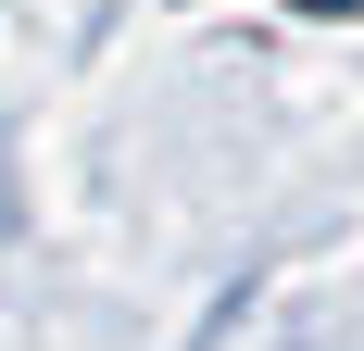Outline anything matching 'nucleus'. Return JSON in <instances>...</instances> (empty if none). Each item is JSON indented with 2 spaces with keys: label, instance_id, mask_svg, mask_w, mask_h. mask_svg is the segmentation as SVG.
I'll return each mask as SVG.
<instances>
[{
  "label": "nucleus",
  "instance_id": "1",
  "mask_svg": "<svg viewBox=\"0 0 364 351\" xmlns=\"http://www.w3.org/2000/svg\"><path fill=\"white\" fill-rule=\"evenodd\" d=\"M301 13H364V0H301Z\"/></svg>",
  "mask_w": 364,
  "mask_h": 351
}]
</instances>
